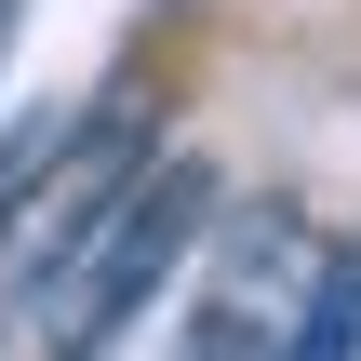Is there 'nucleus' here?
<instances>
[{
	"instance_id": "nucleus-1",
	"label": "nucleus",
	"mask_w": 361,
	"mask_h": 361,
	"mask_svg": "<svg viewBox=\"0 0 361 361\" xmlns=\"http://www.w3.org/2000/svg\"><path fill=\"white\" fill-rule=\"evenodd\" d=\"M201 228H214V174L201 161H134L54 255H40V295H27V335L40 361H107L147 308H161V281L201 255Z\"/></svg>"
},
{
	"instance_id": "nucleus-2",
	"label": "nucleus",
	"mask_w": 361,
	"mask_h": 361,
	"mask_svg": "<svg viewBox=\"0 0 361 361\" xmlns=\"http://www.w3.org/2000/svg\"><path fill=\"white\" fill-rule=\"evenodd\" d=\"M255 361H361V255H322L308 295L268 322V348H255Z\"/></svg>"
},
{
	"instance_id": "nucleus-3",
	"label": "nucleus",
	"mask_w": 361,
	"mask_h": 361,
	"mask_svg": "<svg viewBox=\"0 0 361 361\" xmlns=\"http://www.w3.org/2000/svg\"><path fill=\"white\" fill-rule=\"evenodd\" d=\"M67 121H80V107H40V121H13V134H0V241H27V214H40V188H54Z\"/></svg>"
},
{
	"instance_id": "nucleus-4",
	"label": "nucleus",
	"mask_w": 361,
	"mask_h": 361,
	"mask_svg": "<svg viewBox=\"0 0 361 361\" xmlns=\"http://www.w3.org/2000/svg\"><path fill=\"white\" fill-rule=\"evenodd\" d=\"M255 348H268V335H255V308H241V295L214 281V295L188 308V348H174V361H255Z\"/></svg>"
},
{
	"instance_id": "nucleus-5",
	"label": "nucleus",
	"mask_w": 361,
	"mask_h": 361,
	"mask_svg": "<svg viewBox=\"0 0 361 361\" xmlns=\"http://www.w3.org/2000/svg\"><path fill=\"white\" fill-rule=\"evenodd\" d=\"M0 54H13V0H0Z\"/></svg>"
}]
</instances>
